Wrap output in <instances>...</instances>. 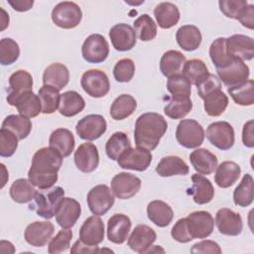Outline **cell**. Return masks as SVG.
<instances>
[{
    "mask_svg": "<svg viewBox=\"0 0 254 254\" xmlns=\"http://www.w3.org/2000/svg\"><path fill=\"white\" fill-rule=\"evenodd\" d=\"M63 159L64 157L50 146L39 149L33 156L28 180L40 190L53 188L58 181Z\"/></svg>",
    "mask_w": 254,
    "mask_h": 254,
    "instance_id": "cell-1",
    "label": "cell"
},
{
    "mask_svg": "<svg viewBox=\"0 0 254 254\" xmlns=\"http://www.w3.org/2000/svg\"><path fill=\"white\" fill-rule=\"evenodd\" d=\"M168 129L166 119L159 113L146 112L135 122L134 140L138 148L153 151L159 145Z\"/></svg>",
    "mask_w": 254,
    "mask_h": 254,
    "instance_id": "cell-2",
    "label": "cell"
},
{
    "mask_svg": "<svg viewBox=\"0 0 254 254\" xmlns=\"http://www.w3.org/2000/svg\"><path fill=\"white\" fill-rule=\"evenodd\" d=\"M64 197V190L62 187H54L48 190L37 191L34 199L29 205V209L36 212L37 215L45 218H53Z\"/></svg>",
    "mask_w": 254,
    "mask_h": 254,
    "instance_id": "cell-3",
    "label": "cell"
},
{
    "mask_svg": "<svg viewBox=\"0 0 254 254\" xmlns=\"http://www.w3.org/2000/svg\"><path fill=\"white\" fill-rule=\"evenodd\" d=\"M204 130L194 119H183L177 126L176 139L178 143L187 149L199 147L204 140Z\"/></svg>",
    "mask_w": 254,
    "mask_h": 254,
    "instance_id": "cell-4",
    "label": "cell"
},
{
    "mask_svg": "<svg viewBox=\"0 0 254 254\" xmlns=\"http://www.w3.org/2000/svg\"><path fill=\"white\" fill-rule=\"evenodd\" d=\"M81 19V9L76 3L71 1L60 2L52 11L54 24L62 29H73L79 25Z\"/></svg>",
    "mask_w": 254,
    "mask_h": 254,
    "instance_id": "cell-5",
    "label": "cell"
},
{
    "mask_svg": "<svg viewBox=\"0 0 254 254\" xmlns=\"http://www.w3.org/2000/svg\"><path fill=\"white\" fill-rule=\"evenodd\" d=\"M82 89L93 98L105 96L110 90L107 74L100 69H89L83 72L80 79Z\"/></svg>",
    "mask_w": 254,
    "mask_h": 254,
    "instance_id": "cell-6",
    "label": "cell"
},
{
    "mask_svg": "<svg viewBox=\"0 0 254 254\" xmlns=\"http://www.w3.org/2000/svg\"><path fill=\"white\" fill-rule=\"evenodd\" d=\"M86 201L89 210L98 216L104 215L113 206L114 194L106 185H97L87 193Z\"/></svg>",
    "mask_w": 254,
    "mask_h": 254,
    "instance_id": "cell-7",
    "label": "cell"
},
{
    "mask_svg": "<svg viewBox=\"0 0 254 254\" xmlns=\"http://www.w3.org/2000/svg\"><path fill=\"white\" fill-rule=\"evenodd\" d=\"M205 135L209 143L219 150L226 151L234 145V129L226 121H216L209 124Z\"/></svg>",
    "mask_w": 254,
    "mask_h": 254,
    "instance_id": "cell-8",
    "label": "cell"
},
{
    "mask_svg": "<svg viewBox=\"0 0 254 254\" xmlns=\"http://www.w3.org/2000/svg\"><path fill=\"white\" fill-rule=\"evenodd\" d=\"M81 55L84 61L89 64L103 63L109 55V45L102 35L92 34L84 40Z\"/></svg>",
    "mask_w": 254,
    "mask_h": 254,
    "instance_id": "cell-9",
    "label": "cell"
},
{
    "mask_svg": "<svg viewBox=\"0 0 254 254\" xmlns=\"http://www.w3.org/2000/svg\"><path fill=\"white\" fill-rule=\"evenodd\" d=\"M185 218H186L188 231L191 239L206 238L213 231L214 219L208 211H205V210L193 211Z\"/></svg>",
    "mask_w": 254,
    "mask_h": 254,
    "instance_id": "cell-10",
    "label": "cell"
},
{
    "mask_svg": "<svg viewBox=\"0 0 254 254\" xmlns=\"http://www.w3.org/2000/svg\"><path fill=\"white\" fill-rule=\"evenodd\" d=\"M107 123L100 114H89L81 118L75 126L76 134L80 139L93 141L100 138L106 131Z\"/></svg>",
    "mask_w": 254,
    "mask_h": 254,
    "instance_id": "cell-11",
    "label": "cell"
},
{
    "mask_svg": "<svg viewBox=\"0 0 254 254\" xmlns=\"http://www.w3.org/2000/svg\"><path fill=\"white\" fill-rule=\"evenodd\" d=\"M141 180L133 174L122 172L113 177L110 186L114 196L119 199H128L134 196L141 189Z\"/></svg>",
    "mask_w": 254,
    "mask_h": 254,
    "instance_id": "cell-12",
    "label": "cell"
},
{
    "mask_svg": "<svg viewBox=\"0 0 254 254\" xmlns=\"http://www.w3.org/2000/svg\"><path fill=\"white\" fill-rule=\"evenodd\" d=\"M218 78L225 86L232 87L249 79V66L242 61L234 59L227 66L216 69Z\"/></svg>",
    "mask_w": 254,
    "mask_h": 254,
    "instance_id": "cell-13",
    "label": "cell"
},
{
    "mask_svg": "<svg viewBox=\"0 0 254 254\" xmlns=\"http://www.w3.org/2000/svg\"><path fill=\"white\" fill-rule=\"evenodd\" d=\"M152 162V154L150 151L142 148H129L117 160L120 168L143 172L146 171Z\"/></svg>",
    "mask_w": 254,
    "mask_h": 254,
    "instance_id": "cell-14",
    "label": "cell"
},
{
    "mask_svg": "<svg viewBox=\"0 0 254 254\" xmlns=\"http://www.w3.org/2000/svg\"><path fill=\"white\" fill-rule=\"evenodd\" d=\"M215 224L219 233L226 236H237L242 232L243 221L239 213L223 207L215 214Z\"/></svg>",
    "mask_w": 254,
    "mask_h": 254,
    "instance_id": "cell-15",
    "label": "cell"
},
{
    "mask_svg": "<svg viewBox=\"0 0 254 254\" xmlns=\"http://www.w3.org/2000/svg\"><path fill=\"white\" fill-rule=\"evenodd\" d=\"M54 232L55 226L51 221H35L26 227L24 238L34 247H43L51 241Z\"/></svg>",
    "mask_w": 254,
    "mask_h": 254,
    "instance_id": "cell-16",
    "label": "cell"
},
{
    "mask_svg": "<svg viewBox=\"0 0 254 254\" xmlns=\"http://www.w3.org/2000/svg\"><path fill=\"white\" fill-rule=\"evenodd\" d=\"M109 38L113 48L119 52L132 50L137 41V36L133 27L125 23H119L111 27L109 30Z\"/></svg>",
    "mask_w": 254,
    "mask_h": 254,
    "instance_id": "cell-17",
    "label": "cell"
},
{
    "mask_svg": "<svg viewBox=\"0 0 254 254\" xmlns=\"http://www.w3.org/2000/svg\"><path fill=\"white\" fill-rule=\"evenodd\" d=\"M74 164L82 173H91L95 171L99 165V154L96 146L86 142L78 146L74 152Z\"/></svg>",
    "mask_w": 254,
    "mask_h": 254,
    "instance_id": "cell-18",
    "label": "cell"
},
{
    "mask_svg": "<svg viewBox=\"0 0 254 254\" xmlns=\"http://www.w3.org/2000/svg\"><path fill=\"white\" fill-rule=\"evenodd\" d=\"M226 48L229 55L242 62L251 61L254 57V41L245 35H232L226 39Z\"/></svg>",
    "mask_w": 254,
    "mask_h": 254,
    "instance_id": "cell-19",
    "label": "cell"
},
{
    "mask_svg": "<svg viewBox=\"0 0 254 254\" xmlns=\"http://www.w3.org/2000/svg\"><path fill=\"white\" fill-rule=\"evenodd\" d=\"M104 239V224L98 215L87 217L79 229V240L89 246H98Z\"/></svg>",
    "mask_w": 254,
    "mask_h": 254,
    "instance_id": "cell-20",
    "label": "cell"
},
{
    "mask_svg": "<svg viewBox=\"0 0 254 254\" xmlns=\"http://www.w3.org/2000/svg\"><path fill=\"white\" fill-rule=\"evenodd\" d=\"M131 219L123 213L113 214L107 221V238L114 244L124 243L131 230Z\"/></svg>",
    "mask_w": 254,
    "mask_h": 254,
    "instance_id": "cell-21",
    "label": "cell"
},
{
    "mask_svg": "<svg viewBox=\"0 0 254 254\" xmlns=\"http://www.w3.org/2000/svg\"><path fill=\"white\" fill-rule=\"evenodd\" d=\"M157 239V234L153 228L146 224L137 225L128 237L129 248L138 253H146Z\"/></svg>",
    "mask_w": 254,
    "mask_h": 254,
    "instance_id": "cell-22",
    "label": "cell"
},
{
    "mask_svg": "<svg viewBox=\"0 0 254 254\" xmlns=\"http://www.w3.org/2000/svg\"><path fill=\"white\" fill-rule=\"evenodd\" d=\"M81 214L79 202L72 197H64L56 213V221L62 228L72 227Z\"/></svg>",
    "mask_w": 254,
    "mask_h": 254,
    "instance_id": "cell-23",
    "label": "cell"
},
{
    "mask_svg": "<svg viewBox=\"0 0 254 254\" xmlns=\"http://www.w3.org/2000/svg\"><path fill=\"white\" fill-rule=\"evenodd\" d=\"M33 89V77L31 73L24 69H19L13 72L9 77V89L7 102L13 106L15 100L27 91Z\"/></svg>",
    "mask_w": 254,
    "mask_h": 254,
    "instance_id": "cell-24",
    "label": "cell"
},
{
    "mask_svg": "<svg viewBox=\"0 0 254 254\" xmlns=\"http://www.w3.org/2000/svg\"><path fill=\"white\" fill-rule=\"evenodd\" d=\"M188 193L192 196L195 203L206 204L214 196V188L208 179L199 174H194L191 177V187L188 190Z\"/></svg>",
    "mask_w": 254,
    "mask_h": 254,
    "instance_id": "cell-25",
    "label": "cell"
},
{
    "mask_svg": "<svg viewBox=\"0 0 254 254\" xmlns=\"http://www.w3.org/2000/svg\"><path fill=\"white\" fill-rule=\"evenodd\" d=\"M190 161L194 171L199 175H210L218 166L216 156L204 148L192 151L190 154Z\"/></svg>",
    "mask_w": 254,
    "mask_h": 254,
    "instance_id": "cell-26",
    "label": "cell"
},
{
    "mask_svg": "<svg viewBox=\"0 0 254 254\" xmlns=\"http://www.w3.org/2000/svg\"><path fill=\"white\" fill-rule=\"evenodd\" d=\"M69 80L68 68L61 64L54 63L46 67L43 73L44 85H50L58 90H62Z\"/></svg>",
    "mask_w": 254,
    "mask_h": 254,
    "instance_id": "cell-27",
    "label": "cell"
},
{
    "mask_svg": "<svg viewBox=\"0 0 254 254\" xmlns=\"http://www.w3.org/2000/svg\"><path fill=\"white\" fill-rule=\"evenodd\" d=\"M50 147L57 150L64 158L68 157L75 146L73 134L66 128H58L52 132L49 139Z\"/></svg>",
    "mask_w": 254,
    "mask_h": 254,
    "instance_id": "cell-28",
    "label": "cell"
},
{
    "mask_svg": "<svg viewBox=\"0 0 254 254\" xmlns=\"http://www.w3.org/2000/svg\"><path fill=\"white\" fill-rule=\"evenodd\" d=\"M147 215L158 227H166L172 222L174 211L167 202L156 199L149 202L147 206Z\"/></svg>",
    "mask_w": 254,
    "mask_h": 254,
    "instance_id": "cell-29",
    "label": "cell"
},
{
    "mask_svg": "<svg viewBox=\"0 0 254 254\" xmlns=\"http://www.w3.org/2000/svg\"><path fill=\"white\" fill-rule=\"evenodd\" d=\"M241 175V168L232 161H224L217 166L214 174L215 184L222 189H227L234 185Z\"/></svg>",
    "mask_w": 254,
    "mask_h": 254,
    "instance_id": "cell-30",
    "label": "cell"
},
{
    "mask_svg": "<svg viewBox=\"0 0 254 254\" xmlns=\"http://www.w3.org/2000/svg\"><path fill=\"white\" fill-rule=\"evenodd\" d=\"M176 40L183 50L192 52L200 46L202 36L196 26L184 25L178 29L176 33Z\"/></svg>",
    "mask_w": 254,
    "mask_h": 254,
    "instance_id": "cell-31",
    "label": "cell"
},
{
    "mask_svg": "<svg viewBox=\"0 0 254 254\" xmlns=\"http://www.w3.org/2000/svg\"><path fill=\"white\" fill-rule=\"evenodd\" d=\"M189 166L178 156H167L161 159L156 167V173L160 177L186 176L189 174Z\"/></svg>",
    "mask_w": 254,
    "mask_h": 254,
    "instance_id": "cell-32",
    "label": "cell"
},
{
    "mask_svg": "<svg viewBox=\"0 0 254 254\" xmlns=\"http://www.w3.org/2000/svg\"><path fill=\"white\" fill-rule=\"evenodd\" d=\"M154 16L160 28L170 29L180 21L179 8L171 2H161L154 9Z\"/></svg>",
    "mask_w": 254,
    "mask_h": 254,
    "instance_id": "cell-33",
    "label": "cell"
},
{
    "mask_svg": "<svg viewBox=\"0 0 254 254\" xmlns=\"http://www.w3.org/2000/svg\"><path fill=\"white\" fill-rule=\"evenodd\" d=\"M85 107L83 97L74 90H68L61 94L59 111L64 117H72L80 113Z\"/></svg>",
    "mask_w": 254,
    "mask_h": 254,
    "instance_id": "cell-34",
    "label": "cell"
},
{
    "mask_svg": "<svg viewBox=\"0 0 254 254\" xmlns=\"http://www.w3.org/2000/svg\"><path fill=\"white\" fill-rule=\"evenodd\" d=\"M186 57L179 51H167L161 58L160 70L166 77H171L175 74L181 73L185 63Z\"/></svg>",
    "mask_w": 254,
    "mask_h": 254,
    "instance_id": "cell-35",
    "label": "cell"
},
{
    "mask_svg": "<svg viewBox=\"0 0 254 254\" xmlns=\"http://www.w3.org/2000/svg\"><path fill=\"white\" fill-rule=\"evenodd\" d=\"M13 106L17 108L19 114L28 118L36 117L42 112L41 100L33 91H27L20 95L15 100Z\"/></svg>",
    "mask_w": 254,
    "mask_h": 254,
    "instance_id": "cell-36",
    "label": "cell"
},
{
    "mask_svg": "<svg viewBox=\"0 0 254 254\" xmlns=\"http://www.w3.org/2000/svg\"><path fill=\"white\" fill-rule=\"evenodd\" d=\"M137 107V101L130 94H121L114 99L110 106V116L114 120H123L131 116Z\"/></svg>",
    "mask_w": 254,
    "mask_h": 254,
    "instance_id": "cell-37",
    "label": "cell"
},
{
    "mask_svg": "<svg viewBox=\"0 0 254 254\" xmlns=\"http://www.w3.org/2000/svg\"><path fill=\"white\" fill-rule=\"evenodd\" d=\"M2 128L10 130L19 140L27 138L32 130L31 120L21 114L8 115L2 122Z\"/></svg>",
    "mask_w": 254,
    "mask_h": 254,
    "instance_id": "cell-38",
    "label": "cell"
},
{
    "mask_svg": "<svg viewBox=\"0 0 254 254\" xmlns=\"http://www.w3.org/2000/svg\"><path fill=\"white\" fill-rule=\"evenodd\" d=\"M34 187L29 180L18 179L10 187V196L17 203L30 202L34 199L38 191Z\"/></svg>",
    "mask_w": 254,
    "mask_h": 254,
    "instance_id": "cell-39",
    "label": "cell"
},
{
    "mask_svg": "<svg viewBox=\"0 0 254 254\" xmlns=\"http://www.w3.org/2000/svg\"><path fill=\"white\" fill-rule=\"evenodd\" d=\"M209 57L216 69L227 66L233 60L226 48V38L215 39L209 47Z\"/></svg>",
    "mask_w": 254,
    "mask_h": 254,
    "instance_id": "cell-40",
    "label": "cell"
},
{
    "mask_svg": "<svg viewBox=\"0 0 254 254\" xmlns=\"http://www.w3.org/2000/svg\"><path fill=\"white\" fill-rule=\"evenodd\" d=\"M254 184L250 174H245L233 191L234 203L241 207L249 206L253 201Z\"/></svg>",
    "mask_w": 254,
    "mask_h": 254,
    "instance_id": "cell-41",
    "label": "cell"
},
{
    "mask_svg": "<svg viewBox=\"0 0 254 254\" xmlns=\"http://www.w3.org/2000/svg\"><path fill=\"white\" fill-rule=\"evenodd\" d=\"M129 148H131V143L124 132L113 133L105 144L106 155L112 161H117L118 158Z\"/></svg>",
    "mask_w": 254,
    "mask_h": 254,
    "instance_id": "cell-42",
    "label": "cell"
},
{
    "mask_svg": "<svg viewBox=\"0 0 254 254\" xmlns=\"http://www.w3.org/2000/svg\"><path fill=\"white\" fill-rule=\"evenodd\" d=\"M227 92L238 105L250 106L254 103V81L252 79H248L236 86L228 87Z\"/></svg>",
    "mask_w": 254,
    "mask_h": 254,
    "instance_id": "cell-43",
    "label": "cell"
},
{
    "mask_svg": "<svg viewBox=\"0 0 254 254\" xmlns=\"http://www.w3.org/2000/svg\"><path fill=\"white\" fill-rule=\"evenodd\" d=\"M208 68L206 64L198 59L187 61L183 66L182 74L185 75L191 84L196 85L208 75Z\"/></svg>",
    "mask_w": 254,
    "mask_h": 254,
    "instance_id": "cell-44",
    "label": "cell"
},
{
    "mask_svg": "<svg viewBox=\"0 0 254 254\" xmlns=\"http://www.w3.org/2000/svg\"><path fill=\"white\" fill-rule=\"evenodd\" d=\"M203 108L207 115L217 117L221 115L228 105L227 95L220 89L209 94L203 99Z\"/></svg>",
    "mask_w": 254,
    "mask_h": 254,
    "instance_id": "cell-45",
    "label": "cell"
},
{
    "mask_svg": "<svg viewBox=\"0 0 254 254\" xmlns=\"http://www.w3.org/2000/svg\"><path fill=\"white\" fill-rule=\"evenodd\" d=\"M57 88L50 85H43L39 91L38 96L41 100L42 113L52 114L59 109L61 94Z\"/></svg>",
    "mask_w": 254,
    "mask_h": 254,
    "instance_id": "cell-46",
    "label": "cell"
},
{
    "mask_svg": "<svg viewBox=\"0 0 254 254\" xmlns=\"http://www.w3.org/2000/svg\"><path fill=\"white\" fill-rule=\"evenodd\" d=\"M134 31L142 42L152 41L157 36V25L148 15L143 14L134 21Z\"/></svg>",
    "mask_w": 254,
    "mask_h": 254,
    "instance_id": "cell-47",
    "label": "cell"
},
{
    "mask_svg": "<svg viewBox=\"0 0 254 254\" xmlns=\"http://www.w3.org/2000/svg\"><path fill=\"white\" fill-rule=\"evenodd\" d=\"M191 108L192 102L190 98L171 97L164 107V112L171 119H182L190 113Z\"/></svg>",
    "mask_w": 254,
    "mask_h": 254,
    "instance_id": "cell-48",
    "label": "cell"
},
{
    "mask_svg": "<svg viewBox=\"0 0 254 254\" xmlns=\"http://www.w3.org/2000/svg\"><path fill=\"white\" fill-rule=\"evenodd\" d=\"M167 89L172 94V97L190 98L191 93V83L181 72L168 78Z\"/></svg>",
    "mask_w": 254,
    "mask_h": 254,
    "instance_id": "cell-49",
    "label": "cell"
},
{
    "mask_svg": "<svg viewBox=\"0 0 254 254\" xmlns=\"http://www.w3.org/2000/svg\"><path fill=\"white\" fill-rule=\"evenodd\" d=\"M20 56V48L16 41L11 38H3L0 41V64L10 65L14 64Z\"/></svg>",
    "mask_w": 254,
    "mask_h": 254,
    "instance_id": "cell-50",
    "label": "cell"
},
{
    "mask_svg": "<svg viewBox=\"0 0 254 254\" xmlns=\"http://www.w3.org/2000/svg\"><path fill=\"white\" fill-rule=\"evenodd\" d=\"M71 238H72V231L69 228H63L49 242L48 252L51 254L65 252L70 246Z\"/></svg>",
    "mask_w": 254,
    "mask_h": 254,
    "instance_id": "cell-51",
    "label": "cell"
},
{
    "mask_svg": "<svg viewBox=\"0 0 254 254\" xmlns=\"http://www.w3.org/2000/svg\"><path fill=\"white\" fill-rule=\"evenodd\" d=\"M135 73V64L131 59L119 60L113 67V75L118 82H129Z\"/></svg>",
    "mask_w": 254,
    "mask_h": 254,
    "instance_id": "cell-52",
    "label": "cell"
},
{
    "mask_svg": "<svg viewBox=\"0 0 254 254\" xmlns=\"http://www.w3.org/2000/svg\"><path fill=\"white\" fill-rule=\"evenodd\" d=\"M18 137L10 130L0 129V156L9 158L14 155L18 148Z\"/></svg>",
    "mask_w": 254,
    "mask_h": 254,
    "instance_id": "cell-53",
    "label": "cell"
},
{
    "mask_svg": "<svg viewBox=\"0 0 254 254\" xmlns=\"http://www.w3.org/2000/svg\"><path fill=\"white\" fill-rule=\"evenodd\" d=\"M220 11L227 17L237 20L242 10L248 5L246 0H220L218 2Z\"/></svg>",
    "mask_w": 254,
    "mask_h": 254,
    "instance_id": "cell-54",
    "label": "cell"
},
{
    "mask_svg": "<svg viewBox=\"0 0 254 254\" xmlns=\"http://www.w3.org/2000/svg\"><path fill=\"white\" fill-rule=\"evenodd\" d=\"M195 86L197 88L198 96L201 99H204L206 96L213 93L214 91L220 90L221 82H220L218 76H216L212 73H208V75L204 79H202L200 82H198Z\"/></svg>",
    "mask_w": 254,
    "mask_h": 254,
    "instance_id": "cell-55",
    "label": "cell"
},
{
    "mask_svg": "<svg viewBox=\"0 0 254 254\" xmlns=\"http://www.w3.org/2000/svg\"><path fill=\"white\" fill-rule=\"evenodd\" d=\"M171 235L174 240L180 243H188L192 240L188 231L186 218H181L175 223V225L172 227Z\"/></svg>",
    "mask_w": 254,
    "mask_h": 254,
    "instance_id": "cell-56",
    "label": "cell"
},
{
    "mask_svg": "<svg viewBox=\"0 0 254 254\" xmlns=\"http://www.w3.org/2000/svg\"><path fill=\"white\" fill-rule=\"evenodd\" d=\"M191 253H214L220 254L221 248L218 243L212 240H202L192 245L190 248Z\"/></svg>",
    "mask_w": 254,
    "mask_h": 254,
    "instance_id": "cell-57",
    "label": "cell"
},
{
    "mask_svg": "<svg viewBox=\"0 0 254 254\" xmlns=\"http://www.w3.org/2000/svg\"><path fill=\"white\" fill-rule=\"evenodd\" d=\"M243 27L253 30L254 28V6L252 4H248L240 13L237 19Z\"/></svg>",
    "mask_w": 254,
    "mask_h": 254,
    "instance_id": "cell-58",
    "label": "cell"
},
{
    "mask_svg": "<svg viewBox=\"0 0 254 254\" xmlns=\"http://www.w3.org/2000/svg\"><path fill=\"white\" fill-rule=\"evenodd\" d=\"M254 121L251 119L247 121L242 129V142L244 146L247 148H253L254 147Z\"/></svg>",
    "mask_w": 254,
    "mask_h": 254,
    "instance_id": "cell-59",
    "label": "cell"
},
{
    "mask_svg": "<svg viewBox=\"0 0 254 254\" xmlns=\"http://www.w3.org/2000/svg\"><path fill=\"white\" fill-rule=\"evenodd\" d=\"M95 252H99L98 246H89V245L83 243L82 241H80L79 239L74 242V244L72 245V247L70 249V253H72V254L95 253Z\"/></svg>",
    "mask_w": 254,
    "mask_h": 254,
    "instance_id": "cell-60",
    "label": "cell"
},
{
    "mask_svg": "<svg viewBox=\"0 0 254 254\" xmlns=\"http://www.w3.org/2000/svg\"><path fill=\"white\" fill-rule=\"evenodd\" d=\"M7 2L15 11L18 12H26L34 5L33 0H8Z\"/></svg>",
    "mask_w": 254,
    "mask_h": 254,
    "instance_id": "cell-61",
    "label": "cell"
},
{
    "mask_svg": "<svg viewBox=\"0 0 254 254\" xmlns=\"http://www.w3.org/2000/svg\"><path fill=\"white\" fill-rule=\"evenodd\" d=\"M1 10V17H0V31H4L8 25H9V15L7 14V12L3 9V8H0Z\"/></svg>",
    "mask_w": 254,
    "mask_h": 254,
    "instance_id": "cell-62",
    "label": "cell"
},
{
    "mask_svg": "<svg viewBox=\"0 0 254 254\" xmlns=\"http://www.w3.org/2000/svg\"><path fill=\"white\" fill-rule=\"evenodd\" d=\"M0 166H1L2 174H3V176H2L1 189H3V188H4V186H5V184H6V181H7V179H8V173H7V171H6V168H5V165H4V164H1Z\"/></svg>",
    "mask_w": 254,
    "mask_h": 254,
    "instance_id": "cell-63",
    "label": "cell"
}]
</instances>
